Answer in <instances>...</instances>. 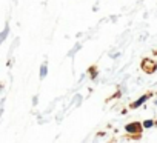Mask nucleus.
<instances>
[{"mask_svg":"<svg viewBox=\"0 0 157 143\" xmlns=\"http://www.w3.org/2000/svg\"><path fill=\"white\" fill-rule=\"evenodd\" d=\"M148 97H149V94H145V95H142V97H140V99H139L137 102H134V103L131 105V108H132V109H136V108H139L140 105H143V103H145V100H146Z\"/></svg>","mask_w":157,"mask_h":143,"instance_id":"obj_1","label":"nucleus"},{"mask_svg":"<svg viewBox=\"0 0 157 143\" xmlns=\"http://www.w3.org/2000/svg\"><path fill=\"white\" fill-rule=\"evenodd\" d=\"M128 132H140V125H137V123H129V125H126V128H125Z\"/></svg>","mask_w":157,"mask_h":143,"instance_id":"obj_2","label":"nucleus"},{"mask_svg":"<svg viewBox=\"0 0 157 143\" xmlns=\"http://www.w3.org/2000/svg\"><path fill=\"white\" fill-rule=\"evenodd\" d=\"M45 76H46V63H43L40 68V79H45Z\"/></svg>","mask_w":157,"mask_h":143,"instance_id":"obj_3","label":"nucleus"},{"mask_svg":"<svg viewBox=\"0 0 157 143\" xmlns=\"http://www.w3.org/2000/svg\"><path fill=\"white\" fill-rule=\"evenodd\" d=\"M152 125H154V123H152V122H151V120H146V122H145V123H143V126H145V128H151V126H152Z\"/></svg>","mask_w":157,"mask_h":143,"instance_id":"obj_4","label":"nucleus"},{"mask_svg":"<svg viewBox=\"0 0 157 143\" xmlns=\"http://www.w3.org/2000/svg\"><path fill=\"white\" fill-rule=\"evenodd\" d=\"M155 105H157V100H155Z\"/></svg>","mask_w":157,"mask_h":143,"instance_id":"obj_5","label":"nucleus"}]
</instances>
